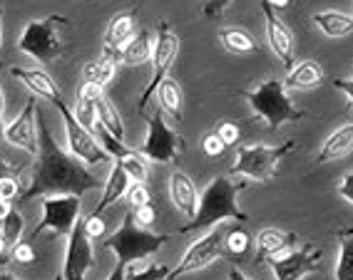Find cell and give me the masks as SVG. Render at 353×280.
Here are the masks:
<instances>
[{"label": "cell", "instance_id": "ab89813d", "mask_svg": "<svg viewBox=\"0 0 353 280\" xmlns=\"http://www.w3.org/2000/svg\"><path fill=\"white\" fill-rule=\"evenodd\" d=\"M232 3L234 0H204V18H209V20L221 18V15L229 10Z\"/></svg>", "mask_w": 353, "mask_h": 280}, {"label": "cell", "instance_id": "60d3db41", "mask_svg": "<svg viewBox=\"0 0 353 280\" xmlns=\"http://www.w3.org/2000/svg\"><path fill=\"white\" fill-rule=\"evenodd\" d=\"M339 196L353 206V171L343 174V179H341V184H339Z\"/></svg>", "mask_w": 353, "mask_h": 280}, {"label": "cell", "instance_id": "4316f807", "mask_svg": "<svg viewBox=\"0 0 353 280\" xmlns=\"http://www.w3.org/2000/svg\"><path fill=\"white\" fill-rule=\"evenodd\" d=\"M95 114H97V122H100L114 139H120V142L125 139V122H122L120 112L114 109V105L105 94H100L95 100Z\"/></svg>", "mask_w": 353, "mask_h": 280}, {"label": "cell", "instance_id": "836d02e7", "mask_svg": "<svg viewBox=\"0 0 353 280\" xmlns=\"http://www.w3.org/2000/svg\"><path fill=\"white\" fill-rule=\"evenodd\" d=\"M125 199H127V206L134 211L139 206L152 204V193H150V189H147V184H132V186L127 189Z\"/></svg>", "mask_w": 353, "mask_h": 280}, {"label": "cell", "instance_id": "7dc6e473", "mask_svg": "<svg viewBox=\"0 0 353 280\" xmlns=\"http://www.w3.org/2000/svg\"><path fill=\"white\" fill-rule=\"evenodd\" d=\"M229 280H252V278L246 273H241L239 268H232V270H229Z\"/></svg>", "mask_w": 353, "mask_h": 280}, {"label": "cell", "instance_id": "f35d334b", "mask_svg": "<svg viewBox=\"0 0 353 280\" xmlns=\"http://www.w3.org/2000/svg\"><path fill=\"white\" fill-rule=\"evenodd\" d=\"M82 226H85V233H88L92 241L105 236V221H102V216H97V213H90L88 218H82Z\"/></svg>", "mask_w": 353, "mask_h": 280}, {"label": "cell", "instance_id": "d6986e66", "mask_svg": "<svg viewBox=\"0 0 353 280\" xmlns=\"http://www.w3.org/2000/svg\"><path fill=\"white\" fill-rule=\"evenodd\" d=\"M170 199L182 216L194 218L196 206H199V193H196L194 181L184 174V171H179V169L172 171V176H170Z\"/></svg>", "mask_w": 353, "mask_h": 280}, {"label": "cell", "instance_id": "8d00e7d4", "mask_svg": "<svg viewBox=\"0 0 353 280\" xmlns=\"http://www.w3.org/2000/svg\"><path fill=\"white\" fill-rule=\"evenodd\" d=\"M202 151L209 156V159H216V156H221L224 151H227V144L216 137V131H209V134L202 137Z\"/></svg>", "mask_w": 353, "mask_h": 280}, {"label": "cell", "instance_id": "6da1fadb", "mask_svg": "<svg viewBox=\"0 0 353 280\" xmlns=\"http://www.w3.org/2000/svg\"><path fill=\"white\" fill-rule=\"evenodd\" d=\"M35 119H38L40 149L35 154V169L28 179V189H23L18 204H26L38 196H63V193L82 196V193L97 189V179L85 169V164L57 147L50 127L45 125V114L40 107L35 112Z\"/></svg>", "mask_w": 353, "mask_h": 280}, {"label": "cell", "instance_id": "4dcf8cb0", "mask_svg": "<svg viewBox=\"0 0 353 280\" xmlns=\"http://www.w3.org/2000/svg\"><path fill=\"white\" fill-rule=\"evenodd\" d=\"M117 162L122 164V169L127 171V176L134 181V184H145L147 176H150V159L145 154H139L137 149H130L125 156H120Z\"/></svg>", "mask_w": 353, "mask_h": 280}, {"label": "cell", "instance_id": "d590c367", "mask_svg": "<svg viewBox=\"0 0 353 280\" xmlns=\"http://www.w3.org/2000/svg\"><path fill=\"white\" fill-rule=\"evenodd\" d=\"M214 131H216V137L227 144V147H239L241 131H239V127L234 125V122H221V125H216Z\"/></svg>", "mask_w": 353, "mask_h": 280}, {"label": "cell", "instance_id": "7402d4cb", "mask_svg": "<svg viewBox=\"0 0 353 280\" xmlns=\"http://www.w3.org/2000/svg\"><path fill=\"white\" fill-rule=\"evenodd\" d=\"M132 184H134V181L130 179V176H127V171L122 169V164L114 162L112 169H110L108 181H105V191H102V199H100V204H97V208L92 213L102 216V211H105V208H110V206H112L114 201L125 199L127 189L132 186Z\"/></svg>", "mask_w": 353, "mask_h": 280}, {"label": "cell", "instance_id": "816d5d0a", "mask_svg": "<svg viewBox=\"0 0 353 280\" xmlns=\"http://www.w3.org/2000/svg\"><path fill=\"white\" fill-rule=\"evenodd\" d=\"M55 280H65V278H63V273H60V275H55Z\"/></svg>", "mask_w": 353, "mask_h": 280}, {"label": "cell", "instance_id": "9c48e42d", "mask_svg": "<svg viewBox=\"0 0 353 280\" xmlns=\"http://www.w3.org/2000/svg\"><path fill=\"white\" fill-rule=\"evenodd\" d=\"M224 238H227V228H224V224L212 226V230H209L207 236H202L199 241H194L190 248L184 250L182 261L172 268L170 278L167 280H176L187 273H196V270H204V268H209L212 263L221 261V258L227 255Z\"/></svg>", "mask_w": 353, "mask_h": 280}, {"label": "cell", "instance_id": "f1b7e54d", "mask_svg": "<svg viewBox=\"0 0 353 280\" xmlns=\"http://www.w3.org/2000/svg\"><path fill=\"white\" fill-rule=\"evenodd\" d=\"M117 75V65L108 57H100V60H90L85 67H82V80L92 82V85H100L102 89L108 87L110 82Z\"/></svg>", "mask_w": 353, "mask_h": 280}, {"label": "cell", "instance_id": "5bb4252c", "mask_svg": "<svg viewBox=\"0 0 353 280\" xmlns=\"http://www.w3.org/2000/svg\"><path fill=\"white\" fill-rule=\"evenodd\" d=\"M261 13H264L266 20V43H269L274 55L279 57V63L284 65L286 72H289L296 65V38H294L291 28L276 15V10L261 3Z\"/></svg>", "mask_w": 353, "mask_h": 280}, {"label": "cell", "instance_id": "1f68e13d", "mask_svg": "<svg viewBox=\"0 0 353 280\" xmlns=\"http://www.w3.org/2000/svg\"><path fill=\"white\" fill-rule=\"evenodd\" d=\"M23 230H26L23 213H20L18 208H13V211H10V216L3 221V230H0V233H3V241H6V248L8 250L23 241Z\"/></svg>", "mask_w": 353, "mask_h": 280}, {"label": "cell", "instance_id": "f6af8a7d", "mask_svg": "<svg viewBox=\"0 0 353 280\" xmlns=\"http://www.w3.org/2000/svg\"><path fill=\"white\" fill-rule=\"evenodd\" d=\"M10 211H13V201L0 199V221H6V218L10 216Z\"/></svg>", "mask_w": 353, "mask_h": 280}, {"label": "cell", "instance_id": "484cf974", "mask_svg": "<svg viewBox=\"0 0 353 280\" xmlns=\"http://www.w3.org/2000/svg\"><path fill=\"white\" fill-rule=\"evenodd\" d=\"M219 43L232 55H252V52L259 50L256 38L249 30H244V28H221Z\"/></svg>", "mask_w": 353, "mask_h": 280}, {"label": "cell", "instance_id": "30bf717a", "mask_svg": "<svg viewBox=\"0 0 353 280\" xmlns=\"http://www.w3.org/2000/svg\"><path fill=\"white\" fill-rule=\"evenodd\" d=\"M40 204H43V221L30 233V241H38V236H43L45 230H52L55 236L68 238L72 233V228H75V224L80 221V196H72V193L43 196Z\"/></svg>", "mask_w": 353, "mask_h": 280}, {"label": "cell", "instance_id": "d6a6232c", "mask_svg": "<svg viewBox=\"0 0 353 280\" xmlns=\"http://www.w3.org/2000/svg\"><path fill=\"white\" fill-rule=\"evenodd\" d=\"M170 266H164V263H150L145 268H132L127 266V280H167L170 278Z\"/></svg>", "mask_w": 353, "mask_h": 280}, {"label": "cell", "instance_id": "d4e9b609", "mask_svg": "<svg viewBox=\"0 0 353 280\" xmlns=\"http://www.w3.org/2000/svg\"><path fill=\"white\" fill-rule=\"evenodd\" d=\"M314 23L326 38H348L353 32V15L341 10H321L314 15Z\"/></svg>", "mask_w": 353, "mask_h": 280}, {"label": "cell", "instance_id": "f907efd6", "mask_svg": "<svg viewBox=\"0 0 353 280\" xmlns=\"http://www.w3.org/2000/svg\"><path fill=\"white\" fill-rule=\"evenodd\" d=\"M0 280H23V278H15V275H10V273H0Z\"/></svg>", "mask_w": 353, "mask_h": 280}, {"label": "cell", "instance_id": "ffe728a7", "mask_svg": "<svg viewBox=\"0 0 353 280\" xmlns=\"http://www.w3.org/2000/svg\"><path fill=\"white\" fill-rule=\"evenodd\" d=\"M323 80H326V72H323L321 63H316V60H303V63L294 65V67L286 72L284 87L309 92V89L321 87Z\"/></svg>", "mask_w": 353, "mask_h": 280}, {"label": "cell", "instance_id": "e0dca14e", "mask_svg": "<svg viewBox=\"0 0 353 280\" xmlns=\"http://www.w3.org/2000/svg\"><path fill=\"white\" fill-rule=\"evenodd\" d=\"M10 75H13L15 80L23 82V85H26V87L30 89L35 97H40V100H48V102H52V105L63 102V94H60L57 85L52 82V77L48 75L45 69H38V67H10Z\"/></svg>", "mask_w": 353, "mask_h": 280}, {"label": "cell", "instance_id": "52a82bcc", "mask_svg": "<svg viewBox=\"0 0 353 280\" xmlns=\"http://www.w3.org/2000/svg\"><path fill=\"white\" fill-rule=\"evenodd\" d=\"M145 119H147V137L137 151L145 154L150 162H157V164L176 162V159L184 154V149H187L184 137L176 134V131L167 125L162 109H157L154 114H145Z\"/></svg>", "mask_w": 353, "mask_h": 280}, {"label": "cell", "instance_id": "ac0fdd59", "mask_svg": "<svg viewBox=\"0 0 353 280\" xmlns=\"http://www.w3.org/2000/svg\"><path fill=\"white\" fill-rule=\"evenodd\" d=\"M299 236L296 233H289V230H279V228H264L256 236V261L266 263L272 258H281L284 253L294 250Z\"/></svg>", "mask_w": 353, "mask_h": 280}, {"label": "cell", "instance_id": "7bdbcfd3", "mask_svg": "<svg viewBox=\"0 0 353 280\" xmlns=\"http://www.w3.org/2000/svg\"><path fill=\"white\" fill-rule=\"evenodd\" d=\"M3 112H6V102H3V87H0V147H3V139H6V119H3Z\"/></svg>", "mask_w": 353, "mask_h": 280}, {"label": "cell", "instance_id": "8fae6325", "mask_svg": "<svg viewBox=\"0 0 353 280\" xmlns=\"http://www.w3.org/2000/svg\"><path fill=\"white\" fill-rule=\"evenodd\" d=\"M57 112L63 114V125H65V137H68V149L70 154L75 156L77 162L88 164V166H100V164H108L112 162V156L105 151L100 142L95 139L92 131H88L85 127L77 122V117L72 114L68 105L63 102H57Z\"/></svg>", "mask_w": 353, "mask_h": 280}, {"label": "cell", "instance_id": "7c38bea8", "mask_svg": "<svg viewBox=\"0 0 353 280\" xmlns=\"http://www.w3.org/2000/svg\"><path fill=\"white\" fill-rule=\"evenodd\" d=\"M321 248H316L314 243H303L301 248L289 250L281 258L266 261V266L272 268L276 280H301L316 270H321Z\"/></svg>", "mask_w": 353, "mask_h": 280}, {"label": "cell", "instance_id": "bcb514c9", "mask_svg": "<svg viewBox=\"0 0 353 280\" xmlns=\"http://www.w3.org/2000/svg\"><path fill=\"white\" fill-rule=\"evenodd\" d=\"M125 273H127V266L117 263V266H114V270L110 273V278H108V280H127V278H125Z\"/></svg>", "mask_w": 353, "mask_h": 280}, {"label": "cell", "instance_id": "7a4b0ae2", "mask_svg": "<svg viewBox=\"0 0 353 280\" xmlns=\"http://www.w3.org/2000/svg\"><path fill=\"white\" fill-rule=\"evenodd\" d=\"M249 189V181H234L232 176H216L207 184L199 193V206H196L194 218L179 228V233H192V230L209 228L221 221H246V213L239 208V193Z\"/></svg>", "mask_w": 353, "mask_h": 280}, {"label": "cell", "instance_id": "83f0119b", "mask_svg": "<svg viewBox=\"0 0 353 280\" xmlns=\"http://www.w3.org/2000/svg\"><path fill=\"white\" fill-rule=\"evenodd\" d=\"M336 280H353V228H339V263Z\"/></svg>", "mask_w": 353, "mask_h": 280}, {"label": "cell", "instance_id": "ee69618b", "mask_svg": "<svg viewBox=\"0 0 353 280\" xmlns=\"http://www.w3.org/2000/svg\"><path fill=\"white\" fill-rule=\"evenodd\" d=\"M264 6H269L272 10H286L291 6V0H261Z\"/></svg>", "mask_w": 353, "mask_h": 280}, {"label": "cell", "instance_id": "c3c4849f", "mask_svg": "<svg viewBox=\"0 0 353 280\" xmlns=\"http://www.w3.org/2000/svg\"><path fill=\"white\" fill-rule=\"evenodd\" d=\"M0 47H3V0H0Z\"/></svg>", "mask_w": 353, "mask_h": 280}, {"label": "cell", "instance_id": "cb8c5ba5", "mask_svg": "<svg viewBox=\"0 0 353 280\" xmlns=\"http://www.w3.org/2000/svg\"><path fill=\"white\" fill-rule=\"evenodd\" d=\"M152 47H154V38L152 32L139 30L130 43L122 47L120 63L127 67H139V65H147L152 60Z\"/></svg>", "mask_w": 353, "mask_h": 280}, {"label": "cell", "instance_id": "3957f363", "mask_svg": "<svg viewBox=\"0 0 353 280\" xmlns=\"http://www.w3.org/2000/svg\"><path fill=\"white\" fill-rule=\"evenodd\" d=\"M241 97L249 102L254 117L274 131L281 129L289 122H301L306 117V112L291 102L284 82L279 80H264L259 82L254 89H241Z\"/></svg>", "mask_w": 353, "mask_h": 280}, {"label": "cell", "instance_id": "603a6c76", "mask_svg": "<svg viewBox=\"0 0 353 280\" xmlns=\"http://www.w3.org/2000/svg\"><path fill=\"white\" fill-rule=\"evenodd\" d=\"M159 102V109L164 114H170L174 122H182L184 119V92H182V85L174 80V77H164L162 85L157 87L154 92Z\"/></svg>", "mask_w": 353, "mask_h": 280}, {"label": "cell", "instance_id": "4fadbf2b", "mask_svg": "<svg viewBox=\"0 0 353 280\" xmlns=\"http://www.w3.org/2000/svg\"><path fill=\"white\" fill-rule=\"evenodd\" d=\"M95 266V253H92V238L85 233L82 218L75 224L72 233L68 236V248H65V280H85V273Z\"/></svg>", "mask_w": 353, "mask_h": 280}, {"label": "cell", "instance_id": "e575fe53", "mask_svg": "<svg viewBox=\"0 0 353 280\" xmlns=\"http://www.w3.org/2000/svg\"><path fill=\"white\" fill-rule=\"evenodd\" d=\"M10 261L15 263H23V266H28V263L35 261V246H32V241H20L18 246H13L10 248V255H8Z\"/></svg>", "mask_w": 353, "mask_h": 280}, {"label": "cell", "instance_id": "2e32d148", "mask_svg": "<svg viewBox=\"0 0 353 280\" xmlns=\"http://www.w3.org/2000/svg\"><path fill=\"white\" fill-rule=\"evenodd\" d=\"M137 35V20H134L132 10L127 13H117L108 23V30H105V40H102V57L112 60L114 65L120 63L122 47H125L130 40Z\"/></svg>", "mask_w": 353, "mask_h": 280}, {"label": "cell", "instance_id": "5b68a950", "mask_svg": "<svg viewBox=\"0 0 353 280\" xmlns=\"http://www.w3.org/2000/svg\"><path fill=\"white\" fill-rule=\"evenodd\" d=\"M296 149V142H284L276 147L269 144H239L236 159H234L229 174L244 176L249 181H272L279 171V164L284 156Z\"/></svg>", "mask_w": 353, "mask_h": 280}, {"label": "cell", "instance_id": "ba28073f", "mask_svg": "<svg viewBox=\"0 0 353 280\" xmlns=\"http://www.w3.org/2000/svg\"><path fill=\"white\" fill-rule=\"evenodd\" d=\"M176 55H179V38H176L174 32H172L170 23H159L157 28V38H154V47H152V75L150 82H147V87L142 89L139 94V102H137V112L139 114H147V105L150 100L154 97L157 87L162 85L164 77H170V69L174 65Z\"/></svg>", "mask_w": 353, "mask_h": 280}, {"label": "cell", "instance_id": "9a60e30c", "mask_svg": "<svg viewBox=\"0 0 353 280\" xmlns=\"http://www.w3.org/2000/svg\"><path fill=\"white\" fill-rule=\"evenodd\" d=\"M35 112H38V97L32 94L28 105L23 107V112L6 127V139L18 149L28 151V154H38L40 149V137H38V119H35Z\"/></svg>", "mask_w": 353, "mask_h": 280}, {"label": "cell", "instance_id": "b9f144b4", "mask_svg": "<svg viewBox=\"0 0 353 280\" xmlns=\"http://www.w3.org/2000/svg\"><path fill=\"white\" fill-rule=\"evenodd\" d=\"M334 87L346 94L348 102H351V109H353V77H351V80H343V77H339V80H334Z\"/></svg>", "mask_w": 353, "mask_h": 280}, {"label": "cell", "instance_id": "74e56055", "mask_svg": "<svg viewBox=\"0 0 353 280\" xmlns=\"http://www.w3.org/2000/svg\"><path fill=\"white\" fill-rule=\"evenodd\" d=\"M132 211V208H130ZM132 216H134V224L137 226H142V228H150L154 221H157V208L152 204H147V206H139V208H134L132 211Z\"/></svg>", "mask_w": 353, "mask_h": 280}, {"label": "cell", "instance_id": "44dd1931", "mask_svg": "<svg viewBox=\"0 0 353 280\" xmlns=\"http://www.w3.org/2000/svg\"><path fill=\"white\" fill-rule=\"evenodd\" d=\"M353 151V122L339 127L336 131H331L326 137V142L321 144V149L316 154V164H328L339 162L343 156H348Z\"/></svg>", "mask_w": 353, "mask_h": 280}, {"label": "cell", "instance_id": "277c9868", "mask_svg": "<svg viewBox=\"0 0 353 280\" xmlns=\"http://www.w3.org/2000/svg\"><path fill=\"white\" fill-rule=\"evenodd\" d=\"M164 241H170L167 233H152V230L142 228L134 224L132 211H127L122 218V226L105 241V248L112 250L117 263L132 266V263L145 261L152 253H157L164 246Z\"/></svg>", "mask_w": 353, "mask_h": 280}, {"label": "cell", "instance_id": "8992f818", "mask_svg": "<svg viewBox=\"0 0 353 280\" xmlns=\"http://www.w3.org/2000/svg\"><path fill=\"white\" fill-rule=\"evenodd\" d=\"M68 25L70 20L65 15H48L43 20H30L18 40V50L30 55L38 63H52L65 50L63 30Z\"/></svg>", "mask_w": 353, "mask_h": 280}, {"label": "cell", "instance_id": "f546056e", "mask_svg": "<svg viewBox=\"0 0 353 280\" xmlns=\"http://www.w3.org/2000/svg\"><path fill=\"white\" fill-rule=\"evenodd\" d=\"M224 246H227V253L234 258V263L246 261L254 250V241L249 236V230H244L241 226L227 230V238H224Z\"/></svg>", "mask_w": 353, "mask_h": 280}, {"label": "cell", "instance_id": "681fc988", "mask_svg": "<svg viewBox=\"0 0 353 280\" xmlns=\"http://www.w3.org/2000/svg\"><path fill=\"white\" fill-rule=\"evenodd\" d=\"M6 241H3V233H0V258H6Z\"/></svg>", "mask_w": 353, "mask_h": 280}]
</instances>
